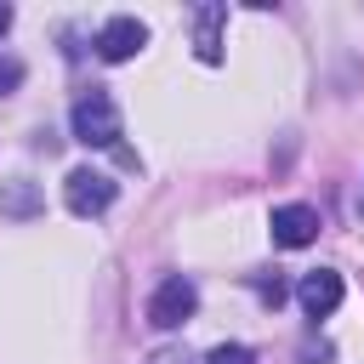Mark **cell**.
Masks as SVG:
<instances>
[{"mask_svg": "<svg viewBox=\"0 0 364 364\" xmlns=\"http://www.w3.org/2000/svg\"><path fill=\"white\" fill-rule=\"evenodd\" d=\"M68 125H74V142H85V148H114V142H119V108H114V97L97 91V85L74 97Z\"/></svg>", "mask_w": 364, "mask_h": 364, "instance_id": "cell-1", "label": "cell"}, {"mask_svg": "<svg viewBox=\"0 0 364 364\" xmlns=\"http://www.w3.org/2000/svg\"><path fill=\"white\" fill-rule=\"evenodd\" d=\"M193 307H199L193 279L171 273V279H165V284L148 296V324H154V330H176V324H188V318H193Z\"/></svg>", "mask_w": 364, "mask_h": 364, "instance_id": "cell-2", "label": "cell"}, {"mask_svg": "<svg viewBox=\"0 0 364 364\" xmlns=\"http://www.w3.org/2000/svg\"><path fill=\"white\" fill-rule=\"evenodd\" d=\"M63 199H68V210H74V216H102V210L114 205V182H108L102 171L80 165V171H68V182H63Z\"/></svg>", "mask_w": 364, "mask_h": 364, "instance_id": "cell-3", "label": "cell"}, {"mask_svg": "<svg viewBox=\"0 0 364 364\" xmlns=\"http://www.w3.org/2000/svg\"><path fill=\"white\" fill-rule=\"evenodd\" d=\"M142 46H148V28H142L136 17H108V23L97 28V57H102V63H131Z\"/></svg>", "mask_w": 364, "mask_h": 364, "instance_id": "cell-4", "label": "cell"}, {"mask_svg": "<svg viewBox=\"0 0 364 364\" xmlns=\"http://www.w3.org/2000/svg\"><path fill=\"white\" fill-rule=\"evenodd\" d=\"M267 233H273V245L301 250V245L318 239V210H313V205H279V210L267 216Z\"/></svg>", "mask_w": 364, "mask_h": 364, "instance_id": "cell-5", "label": "cell"}, {"mask_svg": "<svg viewBox=\"0 0 364 364\" xmlns=\"http://www.w3.org/2000/svg\"><path fill=\"white\" fill-rule=\"evenodd\" d=\"M296 301L307 307V318H324V313H336V307H341V273H336V267H313V273H301V284H296Z\"/></svg>", "mask_w": 364, "mask_h": 364, "instance_id": "cell-6", "label": "cell"}, {"mask_svg": "<svg viewBox=\"0 0 364 364\" xmlns=\"http://www.w3.org/2000/svg\"><path fill=\"white\" fill-rule=\"evenodd\" d=\"M222 23H228V6H216V0L193 6V57L199 63H222Z\"/></svg>", "mask_w": 364, "mask_h": 364, "instance_id": "cell-7", "label": "cell"}, {"mask_svg": "<svg viewBox=\"0 0 364 364\" xmlns=\"http://www.w3.org/2000/svg\"><path fill=\"white\" fill-rule=\"evenodd\" d=\"M205 364H256V353L250 347H239V341H222V347H210V358Z\"/></svg>", "mask_w": 364, "mask_h": 364, "instance_id": "cell-8", "label": "cell"}, {"mask_svg": "<svg viewBox=\"0 0 364 364\" xmlns=\"http://www.w3.org/2000/svg\"><path fill=\"white\" fill-rule=\"evenodd\" d=\"M17 85H23V63L17 57H0V97H11Z\"/></svg>", "mask_w": 364, "mask_h": 364, "instance_id": "cell-9", "label": "cell"}, {"mask_svg": "<svg viewBox=\"0 0 364 364\" xmlns=\"http://www.w3.org/2000/svg\"><path fill=\"white\" fill-rule=\"evenodd\" d=\"M6 28H11V6L0 0V34H6Z\"/></svg>", "mask_w": 364, "mask_h": 364, "instance_id": "cell-10", "label": "cell"}, {"mask_svg": "<svg viewBox=\"0 0 364 364\" xmlns=\"http://www.w3.org/2000/svg\"><path fill=\"white\" fill-rule=\"evenodd\" d=\"M358 210H364V193H358Z\"/></svg>", "mask_w": 364, "mask_h": 364, "instance_id": "cell-11", "label": "cell"}]
</instances>
